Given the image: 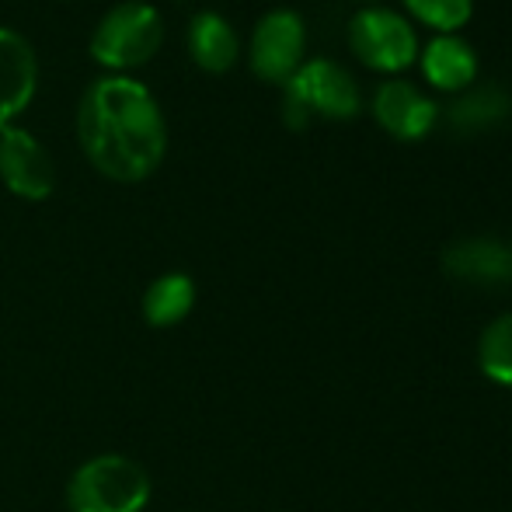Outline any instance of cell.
Instances as JSON below:
<instances>
[{
    "instance_id": "cell-10",
    "label": "cell",
    "mask_w": 512,
    "mask_h": 512,
    "mask_svg": "<svg viewBox=\"0 0 512 512\" xmlns=\"http://www.w3.org/2000/svg\"><path fill=\"white\" fill-rule=\"evenodd\" d=\"M373 115L398 140H422L436 122V105L408 81H387L373 95Z\"/></svg>"
},
{
    "instance_id": "cell-3",
    "label": "cell",
    "mask_w": 512,
    "mask_h": 512,
    "mask_svg": "<svg viewBox=\"0 0 512 512\" xmlns=\"http://www.w3.org/2000/svg\"><path fill=\"white\" fill-rule=\"evenodd\" d=\"M161 39L164 21L157 7L143 4V0H122L98 21L95 35H91V56L102 67L129 70L147 63L161 49Z\"/></svg>"
},
{
    "instance_id": "cell-5",
    "label": "cell",
    "mask_w": 512,
    "mask_h": 512,
    "mask_svg": "<svg viewBox=\"0 0 512 512\" xmlns=\"http://www.w3.org/2000/svg\"><path fill=\"white\" fill-rule=\"evenodd\" d=\"M352 53L366 63L370 70H387L398 74L415 60V32L408 28V21L384 7H366L352 18L349 28Z\"/></svg>"
},
{
    "instance_id": "cell-9",
    "label": "cell",
    "mask_w": 512,
    "mask_h": 512,
    "mask_svg": "<svg viewBox=\"0 0 512 512\" xmlns=\"http://www.w3.org/2000/svg\"><path fill=\"white\" fill-rule=\"evenodd\" d=\"M39 84V60L32 42L14 28L0 25V126H11L18 112L32 102Z\"/></svg>"
},
{
    "instance_id": "cell-7",
    "label": "cell",
    "mask_w": 512,
    "mask_h": 512,
    "mask_svg": "<svg viewBox=\"0 0 512 512\" xmlns=\"http://www.w3.org/2000/svg\"><path fill=\"white\" fill-rule=\"evenodd\" d=\"M293 98L307 105L310 115L324 119H352L359 112V88L349 77V70L335 60H310L300 63V70L283 84Z\"/></svg>"
},
{
    "instance_id": "cell-12",
    "label": "cell",
    "mask_w": 512,
    "mask_h": 512,
    "mask_svg": "<svg viewBox=\"0 0 512 512\" xmlns=\"http://www.w3.org/2000/svg\"><path fill=\"white\" fill-rule=\"evenodd\" d=\"M140 307L150 328H175L196 307V283L185 272H164L147 286Z\"/></svg>"
},
{
    "instance_id": "cell-11",
    "label": "cell",
    "mask_w": 512,
    "mask_h": 512,
    "mask_svg": "<svg viewBox=\"0 0 512 512\" xmlns=\"http://www.w3.org/2000/svg\"><path fill=\"white\" fill-rule=\"evenodd\" d=\"M237 32L223 14L216 11H199L189 21V53L209 74H223L234 67L237 60Z\"/></svg>"
},
{
    "instance_id": "cell-2",
    "label": "cell",
    "mask_w": 512,
    "mask_h": 512,
    "mask_svg": "<svg viewBox=\"0 0 512 512\" xmlns=\"http://www.w3.org/2000/svg\"><path fill=\"white\" fill-rule=\"evenodd\" d=\"M154 495L150 471L126 453H98L67 481L70 512H143Z\"/></svg>"
},
{
    "instance_id": "cell-14",
    "label": "cell",
    "mask_w": 512,
    "mask_h": 512,
    "mask_svg": "<svg viewBox=\"0 0 512 512\" xmlns=\"http://www.w3.org/2000/svg\"><path fill=\"white\" fill-rule=\"evenodd\" d=\"M512 115V98L499 84H485V88H471L467 95H460L457 102L446 108V122L457 133H478V129L499 126Z\"/></svg>"
},
{
    "instance_id": "cell-16",
    "label": "cell",
    "mask_w": 512,
    "mask_h": 512,
    "mask_svg": "<svg viewBox=\"0 0 512 512\" xmlns=\"http://www.w3.org/2000/svg\"><path fill=\"white\" fill-rule=\"evenodd\" d=\"M405 4L418 21L439 32H453L471 18V0H405Z\"/></svg>"
},
{
    "instance_id": "cell-6",
    "label": "cell",
    "mask_w": 512,
    "mask_h": 512,
    "mask_svg": "<svg viewBox=\"0 0 512 512\" xmlns=\"http://www.w3.org/2000/svg\"><path fill=\"white\" fill-rule=\"evenodd\" d=\"M0 178L14 196L39 203L56 189L53 154L28 129L0 126Z\"/></svg>"
},
{
    "instance_id": "cell-4",
    "label": "cell",
    "mask_w": 512,
    "mask_h": 512,
    "mask_svg": "<svg viewBox=\"0 0 512 512\" xmlns=\"http://www.w3.org/2000/svg\"><path fill=\"white\" fill-rule=\"evenodd\" d=\"M304 21L290 7H276V11L262 14V21L251 32V70L262 81L286 84L300 70L304 60Z\"/></svg>"
},
{
    "instance_id": "cell-13",
    "label": "cell",
    "mask_w": 512,
    "mask_h": 512,
    "mask_svg": "<svg viewBox=\"0 0 512 512\" xmlns=\"http://www.w3.org/2000/svg\"><path fill=\"white\" fill-rule=\"evenodd\" d=\"M422 67H425V77H429L436 88L460 91L478 74V56H474V49L467 46L464 39L443 35V39H432L429 46H425Z\"/></svg>"
},
{
    "instance_id": "cell-8",
    "label": "cell",
    "mask_w": 512,
    "mask_h": 512,
    "mask_svg": "<svg viewBox=\"0 0 512 512\" xmlns=\"http://www.w3.org/2000/svg\"><path fill=\"white\" fill-rule=\"evenodd\" d=\"M443 272L478 290H502L512 283V248L499 237H464L446 244Z\"/></svg>"
},
{
    "instance_id": "cell-1",
    "label": "cell",
    "mask_w": 512,
    "mask_h": 512,
    "mask_svg": "<svg viewBox=\"0 0 512 512\" xmlns=\"http://www.w3.org/2000/svg\"><path fill=\"white\" fill-rule=\"evenodd\" d=\"M77 136L102 175L143 182L168 150V126L157 98L133 77H98L77 108Z\"/></svg>"
},
{
    "instance_id": "cell-15",
    "label": "cell",
    "mask_w": 512,
    "mask_h": 512,
    "mask_svg": "<svg viewBox=\"0 0 512 512\" xmlns=\"http://www.w3.org/2000/svg\"><path fill=\"white\" fill-rule=\"evenodd\" d=\"M478 363L488 380L512 387V314H502L481 331Z\"/></svg>"
}]
</instances>
